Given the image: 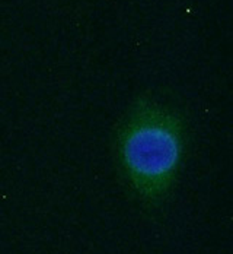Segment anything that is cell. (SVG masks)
<instances>
[{
  "mask_svg": "<svg viewBox=\"0 0 233 254\" xmlns=\"http://www.w3.org/2000/svg\"><path fill=\"white\" fill-rule=\"evenodd\" d=\"M186 148L182 116L155 98L141 97L130 107L117 131V159L131 191L147 206L169 196Z\"/></svg>",
  "mask_w": 233,
  "mask_h": 254,
  "instance_id": "1",
  "label": "cell"
}]
</instances>
